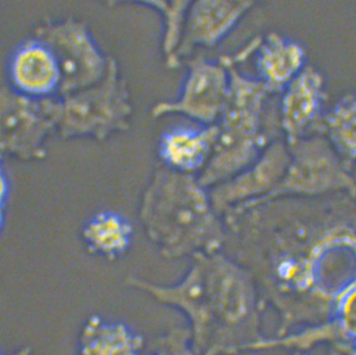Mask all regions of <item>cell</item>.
Returning a JSON list of instances; mask_svg holds the SVG:
<instances>
[{"mask_svg":"<svg viewBox=\"0 0 356 355\" xmlns=\"http://www.w3.org/2000/svg\"><path fill=\"white\" fill-rule=\"evenodd\" d=\"M181 312L200 355L252 352L267 338L248 277L224 265L202 267L184 293Z\"/></svg>","mask_w":356,"mask_h":355,"instance_id":"6da1fadb","label":"cell"},{"mask_svg":"<svg viewBox=\"0 0 356 355\" xmlns=\"http://www.w3.org/2000/svg\"><path fill=\"white\" fill-rule=\"evenodd\" d=\"M227 69L230 90L226 108L220 118L219 134L213 158L203 181L222 179L247 165L260 144V128L268 89L259 79L241 74L232 56H220Z\"/></svg>","mask_w":356,"mask_h":355,"instance_id":"7a4b0ae2","label":"cell"},{"mask_svg":"<svg viewBox=\"0 0 356 355\" xmlns=\"http://www.w3.org/2000/svg\"><path fill=\"white\" fill-rule=\"evenodd\" d=\"M60 138L90 137L98 141L129 128L132 114L128 85L117 60L108 56V69L99 83L61 97Z\"/></svg>","mask_w":356,"mask_h":355,"instance_id":"3957f363","label":"cell"},{"mask_svg":"<svg viewBox=\"0 0 356 355\" xmlns=\"http://www.w3.org/2000/svg\"><path fill=\"white\" fill-rule=\"evenodd\" d=\"M63 117V101L32 99L10 87L1 88V152L23 160L47 156L46 138Z\"/></svg>","mask_w":356,"mask_h":355,"instance_id":"277c9868","label":"cell"},{"mask_svg":"<svg viewBox=\"0 0 356 355\" xmlns=\"http://www.w3.org/2000/svg\"><path fill=\"white\" fill-rule=\"evenodd\" d=\"M35 38L47 44L59 65L61 97L92 87L104 79L108 56L102 54L87 24L81 20H49L35 28Z\"/></svg>","mask_w":356,"mask_h":355,"instance_id":"5b68a950","label":"cell"},{"mask_svg":"<svg viewBox=\"0 0 356 355\" xmlns=\"http://www.w3.org/2000/svg\"><path fill=\"white\" fill-rule=\"evenodd\" d=\"M188 72L181 95L173 101H161L151 110L153 117L179 113L204 126L215 124L226 108L230 77L222 63H212L202 54L187 60Z\"/></svg>","mask_w":356,"mask_h":355,"instance_id":"8992f818","label":"cell"},{"mask_svg":"<svg viewBox=\"0 0 356 355\" xmlns=\"http://www.w3.org/2000/svg\"><path fill=\"white\" fill-rule=\"evenodd\" d=\"M255 5L253 1H195L188 10L185 31L178 50L166 66L175 69L196 47H214L226 38Z\"/></svg>","mask_w":356,"mask_h":355,"instance_id":"52a82bcc","label":"cell"},{"mask_svg":"<svg viewBox=\"0 0 356 355\" xmlns=\"http://www.w3.org/2000/svg\"><path fill=\"white\" fill-rule=\"evenodd\" d=\"M282 92L281 124L290 140L296 141L309 129H318L325 113L323 108L327 99L321 73L306 65Z\"/></svg>","mask_w":356,"mask_h":355,"instance_id":"ba28073f","label":"cell"},{"mask_svg":"<svg viewBox=\"0 0 356 355\" xmlns=\"http://www.w3.org/2000/svg\"><path fill=\"white\" fill-rule=\"evenodd\" d=\"M10 88L32 99L59 94L61 74L58 63L47 44L27 40L15 49L9 63Z\"/></svg>","mask_w":356,"mask_h":355,"instance_id":"9c48e42d","label":"cell"},{"mask_svg":"<svg viewBox=\"0 0 356 355\" xmlns=\"http://www.w3.org/2000/svg\"><path fill=\"white\" fill-rule=\"evenodd\" d=\"M256 53L259 80L271 93L284 92L306 67L304 48L277 32L261 39Z\"/></svg>","mask_w":356,"mask_h":355,"instance_id":"30bf717a","label":"cell"},{"mask_svg":"<svg viewBox=\"0 0 356 355\" xmlns=\"http://www.w3.org/2000/svg\"><path fill=\"white\" fill-rule=\"evenodd\" d=\"M218 134L219 126L216 124L202 129L178 126L162 137L159 154L171 170L189 173L204 164L218 142Z\"/></svg>","mask_w":356,"mask_h":355,"instance_id":"8fae6325","label":"cell"},{"mask_svg":"<svg viewBox=\"0 0 356 355\" xmlns=\"http://www.w3.org/2000/svg\"><path fill=\"white\" fill-rule=\"evenodd\" d=\"M145 340L128 325L93 314L83 322L77 355H140Z\"/></svg>","mask_w":356,"mask_h":355,"instance_id":"7c38bea8","label":"cell"},{"mask_svg":"<svg viewBox=\"0 0 356 355\" xmlns=\"http://www.w3.org/2000/svg\"><path fill=\"white\" fill-rule=\"evenodd\" d=\"M289 342L292 349L304 352L321 344L332 345L341 354L356 349V290L346 296L334 320L294 332Z\"/></svg>","mask_w":356,"mask_h":355,"instance_id":"4fadbf2b","label":"cell"},{"mask_svg":"<svg viewBox=\"0 0 356 355\" xmlns=\"http://www.w3.org/2000/svg\"><path fill=\"white\" fill-rule=\"evenodd\" d=\"M81 238L90 253L114 262L128 251L132 228L115 212H98L84 224Z\"/></svg>","mask_w":356,"mask_h":355,"instance_id":"5bb4252c","label":"cell"},{"mask_svg":"<svg viewBox=\"0 0 356 355\" xmlns=\"http://www.w3.org/2000/svg\"><path fill=\"white\" fill-rule=\"evenodd\" d=\"M318 130L329 134L341 153L356 158V92L343 96L323 117Z\"/></svg>","mask_w":356,"mask_h":355,"instance_id":"9a60e30c","label":"cell"},{"mask_svg":"<svg viewBox=\"0 0 356 355\" xmlns=\"http://www.w3.org/2000/svg\"><path fill=\"white\" fill-rule=\"evenodd\" d=\"M144 5L153 7L161 14L163 19L162 50L170 60L181 44L185 31L188 10L191 1H144Z\"/></svg>","mask_w":356,"mask_h":355,"instance_id":"2e32d148","label":"cell"},{"mask_svg":"<svg viewBox=\"0 0 356 355\" xmlns=\"http://www.w3.org/2000/svg\"><path fill=\"white\" fill-rule=\"evenodd\" d=\"M150 355H200L192 348L189 329L175 327L155 340Z\"/></svg>","mask_w":356,"mask_h":355,"instance_id":"e0dca14e","label":"cell"},{"mask_svg":"<svg viewBox=\"0 0 356 355\" xmlns=\"http://www.w3.org/2000/svg\"><path fill=\"white\" fill-rule=\"evenodd\" d=\"M32 350L31 347L23 346L20 347L19 349L13 351V352L8 354L6 355H31Z\"/></svg>","mask_w":356,"mask_h":355,"instance_id":"ac0fdd59","label":"cell"},{"mask_svg":"<svg viewBox=\"0 0 356 355\" xmlns=\"http://www.w3.org/2000/svg\"><path fill=\"white\" fill-rule=\"evenodd\" d=\"M343 355H356V349L348 351V352L342 354Z\"/></svg>","mask_w":356,"mask_h":355,"instance_id":"d6986e66","label":"cell"},{"mask_svg":"<svg viewBox=\"0 0 356 355\" xmlns=\"http://www.w3.org/2000/svg\"><path fill=\"white\" fill-rule=\"evenodd\" d=\"M329 355H342V354L338 352L337 349H333L332 351H331Z\"/></svg>","mask_w":356,"mask_h":355,"instance_id":"ffe728a7","label":"cell"},{"mask_svg":"<svg viewBox=\"0 0 356 355\" xmlns=\"http://www.w3.org/2000/svg\"><path fill=\"white\" fill-rule=\"evenodd\" d=\"M293 355H307L305 352H300V351H296Z\"/></svg>","mask_w":356,"mask_h":355,"instance_id":"44dd1931","label":"cell"}]
</instances>
